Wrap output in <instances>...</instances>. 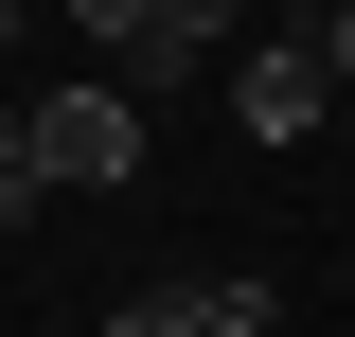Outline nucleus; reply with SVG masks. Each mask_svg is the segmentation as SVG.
I'll use <instances>...</instances> for the list:
<instances>
[{"mask_svg": "<svg viewBox=\"0 0 355 337\" xmlns=\"http://www.w3.org/2000/svg\"><path fill=\"white\" fill-rule=\"evenodd\" d=\"M320 89H338V71H320V36H249L231 125H249V142H302V125H320Z\"/></svg>", "mask_w": 355, "mask_h": 337, "instance_id": "obj_3", "label": "nucleus"}, {"mask_svg": "<svg viewBox=\"0 0 355 337\" xmlns=\"http://www.w3.org/2000/svg\"><path fill=\"white\" fill-rule=\"evenodd\" d=\"M18 125H36V107H18V89H0V160H18Z\"/></svg>", "mask_w": 355, "mask_h": 337, "instance_id": "obj_8", "label": "nucleus"}, {"mask_svg": "<svg viewBox=\"0 0 355 337\" xmlns=\"http://www.w3.org/2000/svg\"><path fill=\"white\" fill-rule=\"evenodd\" d=\"M0 18H18V0H0Z\"/></svg>", "mask_w": 355, "mask_h": 337, "instance_id": "obj_9", "label": "nucleus"}, {"mask_svg": "<svg viewBox=\"0 0 355 337\" xmlns=\"http://www.w3.org/2000/svg\"><path fill=\"white\" fill-rule=\"evenodd\" d=\"M36 196L53 178H36V142H18V160H0V231H36Z\"/></svg>", "mask_w": 355, "mask_h": 337, "instance_id": "obj_7", "label": "nucleus"}, {"mask_svg": "<svg viewBox=\"0 0 355 337\" xmlns=\"http://www.w3.org/2000/svg\"><path fill=\"white\" fill-rule=\"evenodd\" d=\"M196 320H214V337H284V284H266V266H214V284H196Z\"/></svg>", "mask_w": 355, "mask_h": 337, "instance_id": "obj_4", "label": "nucleus"}, {"mask_svg": "<svg viewBox=\"0 0 355 337\" xmlns=\"http://www.w3.org/2000/svg\"><path fill=\"white\" fill-rule=\"evenodd\" d=\"M71 36L107 53V89H178L196 36H178V0H71Z\"/></svg>", "mask_w": 355, "mask_h": 337, "instance_id": "obj_2", "label": "nucleus"}, {"mask_svg": "<svg viewBox=\"0 0 355 337\" xmlns=\"http://www.w3.org/2000/svg\"><path fill=\"white\" fill-rule=\"evenodd\" d=\"M18 142H36L53 196H125V178H142V89H36Z\"/></svg>", "mask_w": 355, "mask_h": 337, "instance_id": "obj_1", "label": "nucleus"}, {"mask_svg": "<svg viewBox=\"0 0 355 337\" xmlns=\"http://www.w3.org/2000/svg\"><path fill=\"white\" fill-rule=\"evenodd\" d=\"M107 337H214V320H196V284H125V302H107Z\"/></svg>", "mask_w": 355, "mask_h": 337, "instance_id": "obj_5", "label": "nucleus"}, {"mask_svg": "<svg viewBox=\"0 0 355 337\" xmlns=\"http://www.w3.org/2000/svg\"><path fill=\"white\" fill-rule=\"evenodd\" d=\"M284 36H320V71L355 89V0H284Z\"/></svg>", "mask_w": 355, "mask_h": 337, "instance_id": "obj_6", "label": "nucleus"}]
</instances>
